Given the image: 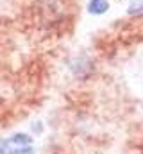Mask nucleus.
I'll list each match as a JSON object with an SVG mask.
<instances>
[{"label":"nucleus","mask_w":143,"mask_h":154,"mask_svg":"<svg viewBox=\"0 0 143 154\" xmlns=\"http://www.w3.org/2000/svg\"><path fill=\"white\" fill-rule=\"evenodd\" d=\"M143 11V0H134L131 5H129V13L134 14V13H141Z\"/></svg>","instance_id":"20e7f679"},{"label":"nucleus","mask_w":143,"mask_h":154,"mask_svg":"<svg viewBox=\"0 0 143 154\" xmlns=\"http://www.w3.org/2000/svg\"><path fill=\"white\" fill-rule=\"evenodd\" d=\"M31 143H32V138L29 134L18 133L0 145V154H34Z\"/></svg>","instance_id":"f257e3e1"},{"label":"nucleus","mask_w":143,"mask_h":154,"mask_svg":"<svg viewBox=\"0 0 143 154\" xmlns=\"http://www.w3.org/2000/svg\"><path fill=\"white\" fill-rule=\"evenodd\" d=\"M88 9H90L91 14H104L109 9V2L107 0H90Z\"/></svg>","instance_id":"7ed1b4c3"},{"label":"nucleus","mask_w":143,"mask_h":154,"mask_svg":"<svg viewBox=\"0 0 143 154\" xmlns=\"http://www.w3.org/2000/svg\"><path fill=\"white\" fill-rule=\"evenodd\" d=\"M70 70L77 77H88L91 72H93V65H91V61L86 59V57H77V59L72 61Z\"/></svg>","instance_id":"f03ea898"}]
</instances>
